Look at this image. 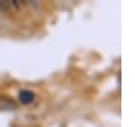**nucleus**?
I'll list each match as a JSON object with an SVG mask.
<instances>
[{"label": "nucleus", "mask_w": 135, "mask_h": 127, "mask_svg": "<svg viewBox=\"0 0 135 127\" xmlns=\"http://www.w3.org/2000/svg\"><path fill=\"white\" fill-rule=\"evenodd\" d=\"M35 97H36V94H35L32 90H21L20 94H18L20 102L23 103V105H30V103L35 100Z\"/></svg>", "instance_id": "1"}]
</instances>
